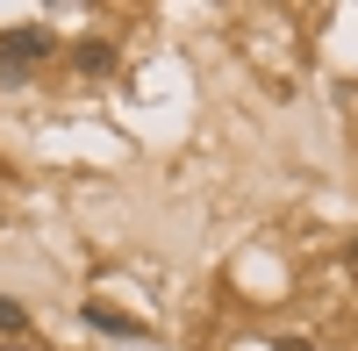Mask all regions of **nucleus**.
Returning a JSON list of instances; mask_svg holds the SVG:
<instances>
[{"label":"nucleus","mask_w":358,"mask_h":351,"mask_svg":"<svg viewBox=\"0 0 358 351\" xmlns=\"http://www.w3.org/2000/svg\"><path fill=\"white\" fill-rule=\"evenodd\" d=\"M22 330H29V308L15 294H0V337H22Z\"/></svg>","instance_id":"nucleus-4"},{"label":"nucleus","mask_w":358,"mask_h":351,"mask_svg":"<svg viewBox=\"0 0 358 351\" xmlns=\"http://www.w3.org/2000/svg\"><path fill=\"white\" fill-rule=\"evenodd\" d=\"M79 315H86V330H101V337H129V344L143 337V323H136V315H122V308H108V301H86Z\"/></svg>","instance_id":"nucleus-2"},{"label":"nucleus","mask_w":358,"mask_h":351,"mask_svg":"<svg viewBox=\"0 0 358 351\" xmlns=\"http://www.w3.org/2000/svg\"><path fill=\"white\" fill-rule=\"evenodd\" d=\"M72 65H79L86 79H101V72H115V43H101V36H86V43H72Z\"/></svg>","instance_id":"nucleus-3"},{"label":"nucleus","mask_w":358,"mask_h":351,"mask_svg":"<svg viewBox=\"0 0 358 351\" xmlns=\"http://www.w3.org/2000/svg\"><path fill=\"white\" fill-rule=\"evenodd\" d=\"M43 57H50V29L22 22V29H8V36H0V79H29Z\"/></svg>","instance_id":"nucleus-1"},{"label":"nucleus","mask_w":358,"mask_h":351,"mask_svg":"<svg viewBox=\"0 0 358 351\" xmlns=\"http://www.w3.org/2000/svg\"><path fill=\"white\" fill-rule=\"evenodd\" d=\"M273 351H308V344H301V337H280V344H273Z\"/></svg>","instance_id":"nucleus-5"}]
</instances>
